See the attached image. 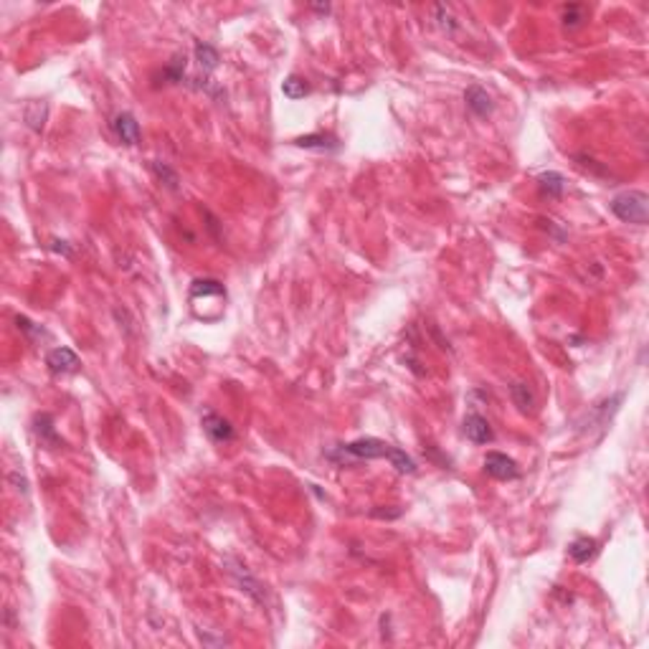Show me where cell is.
Segmentation results:
<instances>
[{
    "label": "cell",
    "instance_id": "6da1fadb",
    "mask_svg": "<svg viewBox=\"0 0 649 649\" xmlns=\"http://www.w3.org/2000/svg\"><path fill=\"white\" fill-rule=\"evenodd\" d=\"M611 213L624 224L644 226L649 221V196L644 191H624L608 203Z\"/></svg>",
    "mask_w": 649,
    "mask_h": 649
},
{
    "label": "cell",
    "instance_id": "7a4b0ae2",
    "mask_svg": "<svg viewBox=\"0 0 649 649\" xmlns=\"http://www.w3.org/2000/svg\"><path fill=\"white\" fill-rule=\"evenodd\" d=\"M485 472L490 474V477L499 479V482H507V479H518L520 477L518 462H515V459H510L507 454H502V451H487Z\"/></svg>",
    "mask_w": 649,
    "mask_h": 649
},
{
    "label": "cell",
    "instance_id": "3957f363",
    "mask_svg": "<svg viewBox=\"0 0 649 649\" xmlns=\"http://www.w3.org/2000/svg\"><path fill=\"white\" fill-rule=\"evenodd\" d=\"M203 431L205 437L211 439L213 444H228V442H233V426L226 421L224 416H219V414H213V411H205L203 414Z\"/></svg>",
    "mask_w": 649,
    "mask_h": 649
},
{
    "label": "cell",
    "instance_id": "277c9868",
    "mask_svg": "<svg viewBox=\"0 0 649 649\" xmlns=\"http://www.w3.org/2000/svg\"><path fill=\"white\" fill-rule=\"evenodd\" d=\"M112 130H115L117 140L122 145H130L132 147V145L140 143V122L130 112H117L115 119H112Z\"/></svg>",
    "mask_w": 649,
    "mask_h": 649
},
{
    "label": "cell",
    "instance_id": "5b68a950",
    "mask_svg": "<svg viewBox=\"0 0 649 649\" xmlns=\"http://www.w3.org/2000/svg\"><path fill=\"white\" fill-rule=\"evenodd\" d=\"M46 365L51 373H76L82 363H79V356L74 350L66 348V345H59L46 356Z\"/></svg>",
    "mask_w": 649,
    "mask_h": 649
},
{
    "label": "cell",
    "instance_id": "8992f818",
    "mask_svg": "<svg viewBox=\"0 0 649 649\" xmlns=\"http://www.w3.org/2000/svg\"><path fill=\"white\" fill-rule=\"evenodd\" d=\"M465 102L467 107H469V112L474 117H479V119H485V117H490L495 112V102L493 96L487 94L479 84H472V87H467L465 92Z\"/></svg>",
    "mask_w": 649,
    "mask_h": 649
},
{
    "label": "cell",
    "instance_id": "52a82bcc",
    "mask_svg": "<svg viewBox=\"0 0 649 649\" xmlns=\"http://www.w3.org/2000/svg\"><path fill=\"white\" fill-rule=\"evenodd\" d=\"M465 437L469 439L472 444H490L495 439L493 429H490V421L479 414H467L465 418Z\"/></svg>",
    "mask_w": 649,
    "mask_h": 649
},
{
    "label": "cell",
    "instance_id": "ba28073f",
    "mask_svg": "<svg viewBox=\"0 0 649 649\" xmlns=\"http://www.w3.org/2000/svg\"><path fill=\"white\" fill-rule=\"evenodd\" d=\"M46 117H48V104L43 102V99H31V102L23 107V122H26L28 130L43 132Z\"/></svg>",
    "mask_w": 649,
    "mask_h": 649
},
{
    "label": "cell",
    "instance_id": "9c48e42d",
    "mask_svg": "<svg viewBox=\"0 0 649 649\" xmlns=\"http://www.w3.org/2000/svg\"><path fill=\"white\" fill-rule=\"evenodd\" d=\"M198 300H216L224 302L226 300V289L221 287L216 279H196L191 287V302Z\"/></svg>",
    "mask_w": 649,
    "mask_h": 649
},
{
    "label": "cell",
    "instance_id": "30bf717a",
    "mask_svg": "<svg viewBox=\"0 0 649 649\" xmlns=\"http://www.w3.org/2000/svg\"><path fill=\"white\" fill-rule=\"evenodd\" d=\"M34 431H36V437H38V442H41L43 446H48V449H56V446L64 444L54 429V418L48 416V414H38V416H36Z\"/></svg>",
    "mask_w": 649,
    "mask_h": 649
},
{
    "label": "cell",
    "instance_id": "8fae6325",
    "mask_svg": "<svg viewBox=\"0 0 649 649\" xmlns=\"http://www.w3.org/2000/svg\"><path fill=\"white\" fill-rule=\"evenodd\" d=\"M193 56H196V61H198V66H200V71H203V74H211V71H216V68H219V64H221L219 51H216L211 43H205V41L196 43V48H193Z\"/></svg>",
    "mask_w": 649,
    "mask_h": 649
},
{
    "label": "cell",
    "instance_id": "7c38bea8",
    "mask_svg": "<svg viewBox=\"0 0 649 649\" xmlns=\"http://www.w3.org/2000/svg\"><path fill=\"white\" fill-rule=\"evenodd\" d=\"M231 571V576L239 581V586H241V591H247V594H251L256 601H264V594H261V586H259V581L254 578L251 574L247 571V566H241V563H233V568H228Z\"/></svg>",
    "mask_w": 649,
    "mask_h": 649
},
{
    "label": "cell",
    "instance_id": "4fadbf2b",
    "mask_svg": "<svg viewBox=\"0 0 649 649\" xmlns=\"http://www.w3.org/2000/svg\"><path fill=\"white\" fill-rule=\"evenodd\" d=\"M538 188L543 196H548V198H560L563 191H566V178L555 170H548L538 178Z\"/></svg>",
    "mask_w": 649,
    "mask_h": 649
},
{
    "label": "cell",
    "instance_id": "5bb4252c",
    "mask_svg": "<svg viewBox=\"0 0 649 649\" xmlns=\"http://www.w3.org/2000/svg\"><path fill=\"white\" fill-rule=\"evenodd\" d=\"M568 555L576 560V563H588V560L596 555V540L588 538V535H581L576 538L571 546H568Z\"/></svg>",
    "mask_w": 649,
    "mask_h": 649
},
{
    "label": "cell",
    "instance_id": "9a60e30c",
    "mask_svg": "<svg viewBox=\"0 0 649 649\" xmlns=\"http://www.w3.org/2000/svg\"><path fill=\"white\" fill-rule=\"evenodd\" d=\"M510 396H513V403L523 411V414H533L535 398H533V391L527 388V383H513V386H510Z\"/></svg>",
    "mask_w": 649,
    "mask_h": 649
},
{
    "label": "cell",
    "instance_id": "2e32d148",
    "mask_svg": "<svg viewBox=\"0 0 649 649\" xmlns=\"http://www.w3.org/2000/svg\"><path fill=\"white\" fill-rule=\"evenodd\" d=\"M297 147H307V150H337V140L333 135L317 132V135H307L297 140Z\"/></svg>",
    "mask_w": 649,
    "mask_h": 649
},
{
    "label": "cell",
    "instance_id": "e0dca14e",
    "mask_svg": "<svg viewBox=\"0 0 649 649\" xmlns=\"http://www.w3.org/2000/svg\"><path fill=\"white\" fill-rule=\"evenodd\" d=\"M150 168H152V173H155V178L160 180V183H163L165 188H170V191H178V188H180L178 173L173 170V168H170L168 163H163V160H152Z\"/></svg>",
    "mask_w": 649,
    "mask_h": 649
},
{
    "label": "cell",
    "instance_id": "ac0fdd59",
    "mask_svg": "<svg viewBox=\"0 0 649 649\" xmlns=\"http://www.w3.org/2000/svg\"><path fill=\"white\" fill-rule=\"evenodd\" d=\"M282 92H284V96L287 99H302V96H307V92H309V87H307V82L302 79V76H297V74H292V76H287L284 79V84H282Z\"/></svg>",
    "mask_w": 649,
    "mask_h": 649
},
{
    "label": "cell",
    "instance_id": "d6986e66",
    "mask_svg": "<svg viewBox=\"0 0 649 649\" xmlns=\"http://www.w3.org/2000/svg\"><path fill=\"white\" fill-rule=\"evenodd\" d=\"M588 18V8L578 6V3H571V6L563 8V26L566 28H578L583 26V21Z\"/></svg>",
    "mask_w": 649,
    "mask_h": 649
},
{
    "label": "cell",
    "instance_id": "ffe728a7",
    "mask_svg": "<svg viewBox=\"0 0 649 649\" xmlns=\"http://www.w3.org/2000/svg\"><path fill=\"white\" fill-rule=\"evenodd\" d=\"M185 66H188V59H185L183 54H178L175 59H173L168 66L163 68V79L168 84H178V82H183V76H185Z\"/></svg>",
    "mask_w": 649,
    "mask_h": 649
},
{
    "label": "cell",
    "instance_id": "44dd1931",
    "mask_svg": "<svg viewBox=\"0 0 649 649\" xmlns=\"http://www.w3.org/2000/svg\"><path fill=\"white\" fill-rule=\"evenodd\" d=\"M434 15H437V23L442 31H446V34H454V31H457V18L451 15V10L446 6L434 8Z\"/></svg>",
    "mask_w": 649,
    "mask_h": 649
},
{
    "label": "cell",
    "instance_id": "7402d4cb",
    "mask_svg": "<svg viewBox=\"0 0 649 649\" xmlns=\"http://www.w3.org/2000/svg\"><path fill=\"white\" fill-rule=\"evenodd\" d=\"M15 322H18V330H23V333H26L28 337H46V335H48L46 330L41 328V325H34V322L28 320V317H18Z\"/></svg>",
    "mask_w": 649,
    "mask_h": 649
},
{
    "label": "cell",
    "instance_id": "603a6c76",
    "mask_svg": "<svg viewBox=\"0 0 649 649\" xmlns=\"http://www.w3.org/2000/svg\"><path fill=\"white\" fill-rule=\"evenodd\" d=\"M51 249H54V251H59V254H64V256H71V249L66 247V241L56 239L54 244H51Z\"/></svg>",
    "mask_w": 649,
    "mask_h": 649
},
{
    "label": "cell",
    "instance_id": "cb8c5ba5",
    "mask_svg": "<svg viewBox=\"0 0 649 649\" xmlns=\"http://www.w3.org/2000/svg\"><path fill=\"white\" fill-rule=\"evenodd\" d=\"M312 10H317V13H330V6H312Z\"/></svg>",
    "mask_w": 649,
    "mask_h": 649
}]
</instances>
